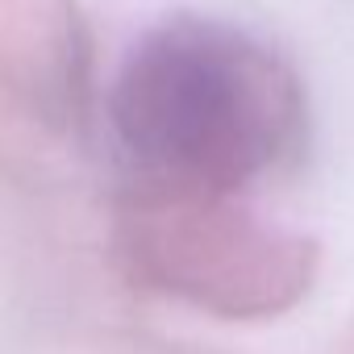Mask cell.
I'll return each mask as SVG.
<instances>
[{
    "instance_id": "cell-2",
    "label": "cell",
    "mask_w": 354,
    "mask_h": 354,
    "mask_svg": "<svg viewBox=\"0 0 354 354\" xmlns=\"http://www.w3.org/2000/svg\"><path fill=\"white\" fill-rule=\"evenodd\" d=\"M113 254L129 283L221 321L292 313L317 279L308 234L263 217L238 196L121 188Z\"/></svg>"
},
{
    "instance_id": "cell-1",
    "label": "cell",
    "mask_w": 354,
    "mask_h": 354,
    "mask_svg": "<svg viewBox=\"0 0 354 354\" xmlns=\"http://www.w3.org/2000/svg\"><path fill=\"white\" fill-rule=\"evenodd\" d=\"M304 84L259 34L221 17H167L121 59L109 133L125 188L238 196L304 142Z\"/></svg>"
},
{
    "instance_id": "cell-3",
    "label": "cell",
    "mask_w": 354,
    "mask_h": 354,
    "mask_svg": "<svg viewBox=\"0 0 354 354\" xmlns=\"http://www.w3.org/2000/svg\"><path fill=\"white\" fill-rule=\"evenodd\" d=\"M0 88L9 113L71 133L88 104V30L75 0H0Z\"/></svg>"
}]
</instances>
